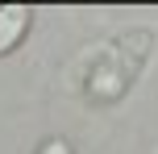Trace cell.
Listing matches in <instances>:
<instances>
[{"label":"cell","instance_id":"obj_2","mask_svg":"<svg viewBox=\"0 0 158 154\" xmlns=\"http://www.w3.org/2000/svg\"><path fill=\"white\" fill-rule=\"evenodd\" d=\"M42 154H71V150H67V142H46Z\"/></svg>","mask_w":158,"mask_h":154},{"label":"cell","instance_id":"obj_1","mask_svg":"<svg viewBox=\"0 0 158 154\" xmlns=\"http://www.w3.org/2000/svg\"><path fill=\"white\" fill-rule=\"evenodd\" d=\"M25 25H29V8H25V4H4V8H0V54L21 42Z\"/></svg>","mask_w":158,"mask_h":154}]
</instances>
